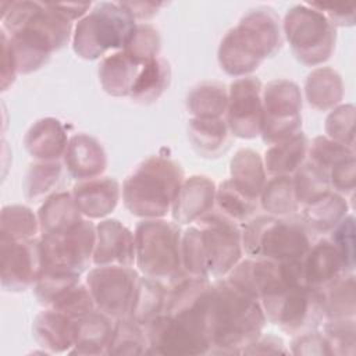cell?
I'll list each match as a JSON object with an SVG mask.
<instances>
[{
  "label": "cell",
  "mask_w": 356,
  "mask_h": 356,
  "mask_svg": "<svg viewBox=\"0 0 356 356\" xmlns=\"http://www.w3.org/2000/svg\"><path fill=\"white\" fill-rule=\"evenodd\" d=\"M71 193L85 218L102 220L117 207L121 197V186L113 177H97L78 181Z\"/></svg>",
  "instance_id": "cell-18"
},
{
  "label": "cell",
  "mask_w": 356,
  "mask_h": 356,
  "mask_svg": "<svg viewBox=\"0 0 356 356\" xmlns=\"http://www.w3.org/2000/svg\"><path fill=\"white\" fill-rule=\"evenodd\" d=\"M303 273L306 284L318 289L342 274H348L346 264L330 238L313 242L303 259Z\"/></svg>",
  "instance_id": "cell-21"
},
{
  "label": "cell",
  "mask_w": 356,
  "mask_h": 356,
  "mask_svg": "<svg viewBox=\"0 0 356 356\" xmlns=\"http://www.w3.org/2000/svg\"><path fill=\"white\" fill-rule=\"evenodd\" d=\"M284 342L281 338L274 335H260L254 342H252L242 353H286Z\"/></svg>",
  "instance_id": "cell-54"
},
{
  "label": "cell",
  "mask_w": 356,
  "mask_h": 356,
  "mask_svg": "<svg viewBox=\"0 0 356 356\" xmlns=\"http://www.w3.org/2000/svg\"><path fill=\"white\" fill-rule=\"evenodd\" d=\"M3 31L10 38L17 72L38 71L72 39V22L53 3L3 1Z\"/></svg>",
  "instance_id": "cell-1"
},
{
  "label": "cell",
  "mask_w": 356,
  "mask_h": 356,
  "mask_svg": "<svg viewBox=\"0 0 356 356\" xmlns=\"http://www.w3.org/2000/svg\"><path fill=\"white\" fill-rule=\"evenodd\" d=\"M171 82V67L164 57H157L142 65L129 97L139 104H152L157 102L168 89Z\"/></svg>",
  "instance_id": "cell-32"
},
{
  "label": "cell",
  "mask_w": 356,
  "mask_h": 356,
  "mask_svg": "<svg viewBox=\"0 0 356 356\" xmlns=\"http://www.w3.org/2000/svg\"><path fill=\"white\" fill-rule=\"evenodd\" d=\"M40 236L38 214L28 206L8 204L1 210L0 241H29Z\"/></svg>",
  "instance_id": "cell-38"
},
{
  "label": "cell",
  "mask_w": 356,
  "mask_h": 356,
  "mask_svg": "<svg viewBox=\"0 0 356 356\" xmlns=\"http://www.w3.org/2000/svg\"><path fill=\"white\" fill-rule=\"evenodd\" d=\"M200 228L209 278H224L243 259L242 227L213 209L195 222Z\"/></svg>",
  "instance_id": "cell-11"
},
{
  "label": "cell",
  "mask_w": 356,
  "mask_h": 356,
  "mask_svg": "<svg viewBox=\"0 0 356 356\" xmlns=\"http://www.w3.org/2000/svg\"><path fill=\"white\" fill-rule=\"evenodd\" d=\"M282 33L296 60L305 65H320L334 53L337 28L310 3L296 4L286 11Z\"/></svg>",
  "instance_id": "cell-8"
},
{
  "label": "cell",
  "mask_w": 356,
  "mask_h": 356,
  "mask_svg": "<svg viewBox=\"0 0 356 356\" xmlns=\"http://www.w3.org/2000/svg\"><path fill=\"white\" fill-rule=\"evenodd\" d=\"M147 353L152 355H207L206 338L167 313H161L143 325Z\"/></svg>",
  "instance_id": "cell-14"
},
{
  "label": "cell",
  "mask_w": 356,
  "mask_h": 356,
  "mask_svg": "<svg viewBox=\"0 0 356 356\" xmlns=\"http://www.w3.org/2000/svg\"><path fill=\"white\" fill-rule=\"evenodd\" d=\"M314 8L321 11L324 17L337 28V26H353L356 18V6H331L321 3H310Z\"/></svg>",
  "instance_id": "cell-51"
},
{
  "label": "cell",
  "mask_w": 356,
  "mask_h": 356,
  "mask_svg": "<svg viewBox=\"0 0 356 356\" xmlns=\"http://www.w3.org/2000/svg\"><path fill=\"white\" fill-rule=\"evenodd\" d=\"M231 182L246 196L259 200L267 181L263 157L253 149H239L229 163Z\"/></svg>",
  "instance_id": "cell-28"
},
{
  "label": "cell",
  "mask_w": 356,
  "mask_h": 356,
  "mask_svg": "<svg viewBox=\"0 0 356 356\" xmlns=\"http://www.w3.org/2000/svg\"><path fill=\"white\" fill-rule=\"evenodd\" d=\"M81 282V275L63 271H42L33 285V293L43 307H50L67 289Z\"/></svg>",
  "instance_id": "cell-42"
},
{
  "label": "cell",
  "mask_w": 356,
  "mask_h": 356,
  "mask_svg": "<svg viewBox=\"0 0 356 356\" xmlns=\"http://www.w3.org/2000/svg\"><path fill=\"white\" fill-rule=\"evenodd\" d=\"M259 202L268 216L280 218L295 216L300 206L295 196L292 175L268 177Z\"/></svg>",
  "instance_id": "cell-35"
},
{
  "label": "cell",
  "mask_w": 356,
  "mask_h": 356,
  "mask_svg": "<svg viewBox=\"0 0 356 356\" xmlns=\"http://www.w3.org/2000/svg\"><path fill=\"white\" fill-rule=\"evenodd\" d=\"M259 207L260 202L242 193L231 179H225L217 186L214 209L238 225L242 227L256 217Z\"/></svg>",
  "instance_id": "cell-37"
},
{
  "label": "cell",
  "mask_w": 356,
  "mask_h": 356,
  "mask_svg": "<svg viewBox=\"0 0 356 356\" xmlns=\"http://www.w3.org/2000/svg\"><path fill=\"white\" fill-rule=\"evenodd\" d=\"M139 70L140 67L124 50H118L102 58L97 75L106 93L114 97H129Z\"/></svg>",
  "instance_id": "cell-26"
},
{
  "label": "cell",
  "mask_w": 356,
  "mask_h": 356,
  "mask_svg": "<svg viewBox=\"0 0 356 356\" xmlns=\"http://www.w3.org/2000/svg\"><path fill=\"white\" fill-rule=\"evenodd\" d=\"M291 352L293 355H309V356L331 355L328 343L323 332L318 330H313V331L303 332L293 337L291 343Z\"/></svg>",
  "instance_id": "cell-50"
},
{
  "label": "cell",
  "mask_w": 356,
  "mask_h": 356,
  "mask_svg": "<svg viewBox=\"0 0 356 356\" xmlns=\"http://www.w3.org/2000/svg\"><path fill=\"white\" fill-rule=\"evenodd\" d=\"M312 234L302 217L256 216L242 225L243 253L280 263L303 260L313 245Z\"/></svg>",
  "instance_id": "cell-5"
},
{
  "label": "cell",
  "mask_w": 356,
  "mask_h": 356,
  "mask_svg": "<svg viewBox=\"0 0 356 356\" xmlns=\"http://www.w3.org/2000/svg\"><path fill=\"white\" fill-rule=\"evenodd\" d=\"M231 131L225 118H195L188 121V138L196 153L216 159L231 146Z\"/></svg>",
  "instance_id": "cell-24"
},
{
  "label": "cell",
  "mask_w": 356,
  "mask_h": 356,
  "mask_svg": "<svg viewBox=\"0 0 356 356\" xmlns=\"http://www.w3.org/2000/svg\"><path fill=\"white\" fill-rule=\"evenodd\" d=\"M323 335L328 343L331 355H355L356 323L355 318L324 320L321 324Z\"/></svg>",
  "instance_id": "cell-43"
},
{
  "label": "cell",
  "mask_w": 356,
  "mask_h": 356,
  "mask_svg": "<svg viewBox=\"0 0 356 356\" xmlns=\"http://www.w3.org/2000/svg\"><path fill=\"white\" fill-rule=\"evenodd\" d=\"M328 179L331 189L342 196H353L356 188V163L355 157H350L328 171Z\"/></svg>",
  "instance_id": "cell-49"
},
{
  "label": "cell",
  "mask_w": 356,
  "mask_h": 356,
  "mask_svg": "<svg viewBox=\"0 0 356 356\" xmlns=\"http://www.w3.org/2000/svg\"><path fill=\"white\" fill-rule=\"evenodd\" d=\"M330 239L339 250L349 273L355 271V217L348 214L330 234Z\"/></svg>",
  "instance_id": "cell-48"
},
{
  "label": "cell",
  "mask_w": 356,
  "mask_h": 356,
  "mask_svg": "<svg viewBox=\"0 0 356 356\" xmlns=\"http://www.w3.org/2000/svg\"><path fill=\"white\" fill-rule=\"evenodd\" d=\"M147 343L143 325L131 317L114 321V331L107 346V355H143Z\"/></svg>",
  "instance_id": "cell-40"
},
{
  "label": "cell",
  "mask_w": 356,
  "mask_h": 356,
  "mask_svg": "<svg viewBox=\"0 0 356 356\" xmlns=\"http://www.w3.org/2000/svg\"><path fill=\"white\" fill-rule=\"evenodd\" d=\"M1 286L8 292L33 288L42 273L39 238L29 241H0Z\"/></svg>",
  "instance_id": "cell-15"
},
{
  "label": "cell",
  "mask_w": 356,
  "mask_h": 356,
  "mask_svg": "<svg viewBox=\"0 0 356 356\" xmlns=\"http://www.w3.org/2000/svg\"><path fill=\"white\" fill-rule=\"evenodd\" d=\"M35 341L46 353H68L74 346V318L50 307L39 312L32 323Z\"/></svg>",
  "instance_id": "cell-22"
},
{
  "label": "cell",
  "mask_w": 356,
  "mask_h": 356,
  "mask_svg": "<svg viewBox=\"0 0 356 356\" xmlns=\"http://www.w3.org/2000/svg\"><path fill=\"white\" fill-rule=\"evenodd\" d=\"M267 324L260 302L232 285L225 277L213 282L209 312L210 353H242Z\"/></svg>",
  "instance_id": "cell-2"
},
{
  "label": "cell",
  "mask_w": 356,
  "mask_h": 356,
  "mask_svg": "<svg viewBox=\"0 0 356 356\" xmlns=\"http://www.w3.org/2000/svg\"><path fill=\"white\" fill-rule=\"evenodd\" d=\"M282 42V25L277 13L267 6L253 7L224 35L217 60L225 74L235 78L249 76L266 58L281 50Z\"/></svg>",
  "instance_id": "cell-3"
},
{
  "label": "cell",
  "mask_w": 356,
  "mask_h": 356,
  "mask_svg": "<svg viewBox=\"0 0 356 356\" xmlns=\"http://www.w3.org/2000/svg\"><path fill=\"white\" fill-rule=\"evenodd\" d=\"M168 286L157 280L140 275L131 318L145 325L165 310Z\"/></svg>",
  "instance_id": "cell-36"
},
{
  "label": "cell",
  "mask_w": 356,
  "mask_h": 356,
  "mask_svg": "<svg viewBox=\"0 0 356 356\" xmlns=\"http://www.w3.org/2000/svg\"><path fill=\"white\" fill-rule=\"evenodd\" d=\"M181 253H182V267L188 275L209 278L206 261H204L200 228L196 224H192L185 231H182Z\"/></svg>",
  "instance_id": "cell-45"
},
{
  "label": "cell",
  "mask_w": 356,
  "mask_h": 356,
  "mask_svg": "<svg viewBox=\"0 0 356 356\" xmlns=\"http://www.w3.org/2000/svg\"><path fill=\"white\" fill-rule=\"evenodd\" d=\"M350 157H355V149L335 142L325 135L316 136L309 145L307 160L327 172Z\"/></svg>",
  "instance_id": "cell-44"
},
{
  "label": "cell",
  "mask_w": 356,
  "mask_h": 356,
  "mask_svg": "<svg viewBox=\"0 0 356 356\" xmlns=\"http://www.w3.org/2000/svg\"><path fill=\"white\" fill-rule=\"evenodd\" d=\"M114 321L99 310H93L79 318H74L75 339L68 353L72 355H107V346L113 337Z\"/></svg>",
  "instance_id": "cell-23"
},
{
  "label": "cell",
  "mask_w": 356,
  "mask_h": 356,
  "mask_svg": "<svg viewBox=\"0 0 356 356\" xmlns=\"http://www.w3.org/2000/svg\"><path fill=\"white\" fill-rule=\"evenodd\" d=\"M70 136L63 122L54 117L35 121L26 131L24 145L32 159L39 161H60L67 150Z\"/></svg>",
  "instance_id": "cell-20"
},
{
  "label": "cell",
  "mask_w": 356,
  "mask_h": 356,
  "mask_svg": "<svg viewBox=\"0 0 356 356\" xmlns=\"http://www.w3.org/2000/svg\"><path fill=\"white\" fill-rule=\"evenodd\" d=\"M184 179V170L175 160L150 156L124 179V206L132 216L143 220L164 218L171 213Z\"/></svg>",
  "instance_id": "cell-4"
},
{
  "label": "cell",
  "mask_w": 356,
  "mask_h": 356,
  "mask_svg": "<svg viewBox=\"0 0 356 356\" xmlns=\"http://www.w3.org/2000/svg\"><path fill=\"white\" fill-rule=\"evenodd\" d=\"M17 72V65L10 44L8 35L1 29V90H7L10 85L14 83Z\"/></svg>",
  "instance_id": "cell-52"
},
{
  "label": "cell",
  "mask_w": 356,
  "mask_h": 356,
  "mask_svg": "<svg viewBox=\"0 0 356 356\" xmlns=\"http://www.w3.org/2000/svg\"><path fill=\"white\" fill-rule=\"evenodd\" d=\"M135 266L149 278L168 288L186 275L182 267V231L174 221L146 218L138 222L135 232Z\"/></svg>",
  "instance_id": "cell-6"
},
{
  "label": "cell",
  "mask_w": 356,
  "mask_h": 356,
  "mask_svg": "<svg viewBox=\"0 0 356 356\" xmlns=\"http://www.w3.org/2000/svg\"><path fill=\"white\" fill-rule=\"evenodd\" d=\"M93 264L135 266V236L120 220L104 218L96 224Z\"/></svg>",
  "instance_id": "cell-16"
},
{
  "label": "cell",
  "mask_w": 356,
  "mask_h": 356,
  "mask_svg": "<svg viewBox=\"0 0 356 356\" xmlns=\"http://www.w3.org/2000/svg\"><path fill=\"white\" fill-rule=\"evenodd\" d=\"M325 136L355 149V106L339 104L330 111L324 124Z\"/></svg>",
  "instance_id": "cell-46"
},
{
  "label": "cell",
  "mask_w": 356,
  "mask_h": 356,
  "mask_svg": "<svg viewBox=\"0 0 356 356\" xmlns=\"http://www.w3.org/2000/svg\"><path fill=\"white\" fill-rule=\"evenodd\" d=\"M309 145L310 140L302 131L281 143L271 145L263 159L267 175H293L307 160Z\"/></svg>",
  "instance_id": "cell-29"
},
{
  "label": "cell",
  "mask_w": 356,
  "mask_h": 356,
  "mask_svg": "<svg viewBox=\"0 0 356 356\" xmlns=\"http://www.w3.org/2000/svg\"><path fill=\"white\" fill-rule=\"evenodd\" d=\"M161 39L159 31L149 22H138L122 49L139 67L159 57Z\"/></svg>",
  "instance_id": "cell-41"
},
{
  "label": "cell",
  "mask_w": 356,
  "mask_h": 356,
  "mask_svg": "<svg viewBox=\"0 0 356 356\" xmlns=\"http://www.w3.org/2000/svg\"><path fill=\"white\" fill-rule=\"evenodd\" d=\"M343 82L331 67H317L306 78L305 97L309 106L317 111L332 110L343 99Z\"/></svg>",
  "instance_id": "cell-27"
},
{
  "label": "cell",
  "mask_w": 356,
  "mask_h": 356,
  "mask_svg": "<svg viewBox=\"0 0 356 356\" xmlns=\"http://www.w3.org/2000/svg\"><path fill=\"white\" fill-rule=\"evenodd\" d=\"M57 312L64 313L71 318H79L93 310H96L93 298L86 284L78 282L76 285L67 289L51 306Z\"/></svg>",
  "instance_id": "cell-47"
},
{
  "label": "cell",
  "mask_w": 356,
  "mask_h": 356,
  "mask_svg": "<svg viewBox=\"0 0 356 356\" xmlns=\"http://www.w3.org/2000/svg\"><path fill=\"white\" fill-rule=\"evenodd\" d=\"M185 106L195 118H224L228 106V89L218 81H203L186 95Z\"/></svg>",
  "instance_id": "cell-33"
},
{
  "label": "cell",
  "mask_w": 356,
  "mask_h": 356,
  "mask_svg": "<svg viewBox=\"0 0 356 356\" xmlns=\"http://www.w3.org/2000/svg\"><path fill=\"white\" fill-rule=\"evenodd\" d=\"M121 3L131 13L135 21H140V22H146L154 18L159 14L160 8L164 6V3H156V1H121Z\"/></svg>",
  "instance_id": "cell-53"
},
{
  "label": "cell",
  "mask_w": 356,
  "mask_h": 356,
  "mask_svg": "<svg viewBox=\"0 0 356 356\" xmlns=\"http://www.w3.org/2000/svg\"><path fill=\"white\" fill-rule=\"evenodd\" d=\"M40 235L60 234L79 224L85 217L78 210L71 192L58 191L42 202L38 210Z\"/></svg>",
  "instance_id": "cell-25"
},
{
  "label": "cell",
  "mask_w": 356,
  "mask_h": 356,
  "mask_svg": "<svg viewBox=\"0 0 356 356\" xmlns=\"http://www.w3.org/2000/svg\"><path fill=\"white\" fill-rule=\"evenodd\" d=\"M217 186L206 175L185 178L171 207L172 221L178 225H192L214 209Z\"/></svg>",
  "instance_id": "cell-17"
},
{
  "label": "cell",
  "mask_w": 356,
  "mask_h": 356,
  "mask_svg": "<svg viewBox=\"0 0 356 356\" xmlns=\"http://www.w3.org/2000/svg\"><path fill=\"white\" fill-rule=\"evenodd\" d=\"M107 163L106 150L95 136L83 132L70 136L63 164L71 178L85 181L102 177Z\"/></svg>",
  "instance_id": "cell-19"
},
{
  "label": "cell",
  "mask_w": 356,
  "mask_h": 356,
  "mask_svg": "<svg viewBox=\"0 0 356 356\" xmlns=\"http://www.w3.org/2000/svg\"><path fill=\"white\" fill-rule=\"evenodd\" d=\"M54 7L71 22L83 18L92 8V3H53Z\"/></svg>",
  "instance_id": "cell-55"
},
{
  "label": "cell",
  "mask_w": 356,
  "mask_h": 356,
  "mask_svg": "<svg viewBox=\"0 0 356 356\" xmlns=\"http://www.w3.org/2000/svg\"><path fill=\"white\" fill-rule=\"evenodd\" d=\"M121 1L95 3L74 26L72 50L83 60H97L110 50H122L136 26Z\"/></svg>",
  "instance_id": "cell-7"
},
{
  "label": "cell",
  "mask_w": 356,
  "mask_h": 356,
  "mask_svg": "<svg viewBox=\"0 0 356 356\" xmlns=\"http://www.w3.org/2000/svg\"><path fill=\"white\" fill-rule=\"evenodd\" d=\"M355 274H342L324 286L318 288L324 320L355 318L356 293Z\"/></svg>",
  "instance_id": "cell-30"
},
{
  "label": "cell",
  "mask_w": 356,
  "mask_h": 356,
  "mask_svg": "<svg viewBox=\"0 0 356 356\" xmlns=\"http://www.w3.org/2000/svg\"><path fill=\"white\" fill-rule=\"evenodd\" d=\"M293 191L300 207L310 204L331 192L328 172L306 160L292 175Z\"/></svg>",
  "instance_id": "cell-39"
},
{
  "label": "cell",
  "mask_w": 356,
  "mask_h": 356,
  "mask_svg": "<svg viewBox=\"0 0 356 356\" xmlns=\"http://www.w3.org/2000/svg\"><path fill=\"white\" fill-rule=\"evenodd\" d=\"M263 85L256 76H242L231 82L225 121L231 134L241 139H254L261 134Z\"/></svg>",
  "instance_id": "cell-13"
},
{
  "label": "cell",
  "mask_w": 356,
  "mask_h": 356,
  "mask_svg": "<svg viewBox=\"0 0 356 356\" xmlns=\"http://www.w3.org/2000/svg\"><path fill=\"white\" fill-rule=\"evenodd\" d=\"M42 271H63L81 275L93 264L96 224L83 218L68 231L40 235Z\"/></svg>",
  "instance_id": "cell-10"
},
{
  "label": "cell",
  "mask_w": 356,
  "mask_h": 356,
  "mask_svg": "<svg viewBox=\"0 0 356 356\" xmlns=\"http://www.w3.org/2000/svg\"><path fill=\"white\" fill-rule=\"evenodd\" d=\"M300 209V217L313 234H330L349 214L346 197L334 191Z\"/></svg>",
  "instance_id": "cell-31"
},
{
  "label": "cell",
  "mask_w": 356,
  "mask_h": 356,
  "mask_svg": "<svg viewBox=\"0 0 356 356\" xmlns=\"http://www.w3.org/2000/svg\"><path fill=\"white\" fill-rule=\"evenodd\" d=\"M140 273L125 266H95L85 284L96 310L113 320L131 317Z\"/></svg>",
  "instance_id": "cell-12"
},
{
  "label": "cell",
  "mask_w": 356,
  "mask_h": 356,
  "mask_svg": "<svg viewBox=\"0 0 356 356\" xmlns=\"http://www.w3.org/2000/svg\"><path fill=\"white\" fill-rule=\"evenodd\" d=\"M261 139L268 146L281 143L302 129V93L289 79H273L261 90Z\"/></svg>",
  "instance_id": "cell-9"
},
{
  "label": "cell",
  "mask_w": 356,
  "mask_h": 356,
  "mask_svg": "<svg viewBox=\"0 0 356 356\" xmlns=\"http://www.w3.org/2000/svg\"><path fill=\"white\" fill-rule=\"evenodd\" d=\"M64 164L60 161H39L29 165L25 172L22 189L26 200L39 203L58 192L64 177Z\"/></svg>",
  "instance_id": "cell-34"
}]
</instances>
